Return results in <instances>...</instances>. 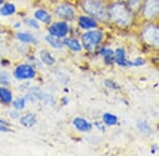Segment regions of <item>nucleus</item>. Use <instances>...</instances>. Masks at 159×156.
<instances>
[{
    "label": "nucleus",
    "mask_w": 159,
    "mask_h": 156,
    "mask_svg": "<svg viewBox=\"0 0 159 156\" xmlns=\"http://www.w3.org/2000/svg\"><path fill=\"white\" fill-rule=\"evenodd\" d=\"M109 21L118 27H129L134 19V13L129 10L127 4L123 1H117L107 6Z\"/></svg>",
    "instance_id": "nucleus-1"
},
{
    "label": "nucleus",
    "mask_w": 159,
    "mask_h": 156,
    "mask_svg": "<svg viewBox=\"0 0 159 156\" xmlns=\"http://www.w3.org/2000/svg\"><path fill=\"white\" fill-rule=\"evenodd\" d=\"M80 6L88 16H91L97 21H109L107 6L104 4L103 0H80Z\"/></svg>",
    "instance_id": "nucleus-2"
},
{
    "label": "nucleus",
    "mask_w": 159,
    "mask_h": 156,
    "mask_svg": "<svg viewBox=\"0 0 159 156\" xmlns=\"http://www.w3.org/2000/svg\"><path fill=\"white\" fill-rule=\"evenodd\" d=\"M104 33L100 30H89L82 35V45L88 52H93L103 41Z\"/></svg>",
    "instance_id": "nucleus-3"
},
{
    "label": "nucleus",
    "mask_w": 159,
    "mask_h": 156,
    "mask_svg": "<svg viewBox=\"0 0 159 156\" xmlns=\"http://www.w3.org/2000/svg\"><path fill=\"white\" fill-rule=\"evenodd\" d=\"M142 41L150 48H159V25L147 24L141 32Z\"/></svg>",
    "instance_id": "nucleus-4"
},
{
    "label": "nucleus",
    "mask_w": 159,
    "mask_h": 156,
    "mask_svg": "<svg viewBox=\"0 0 159 156\" xmlns=\"http://www.w3.org/2000/svg\"><path fill=\"white\" fill-rule=\"evenodd\" d=\"M13 75H14V78L16 80L25 81L34 79L37 76V72L34 66H32L29 63H21V65H18L14 69Z\"/></svg>",
    "instance_id": "nucleus-5"
},
{
    "label": "nucleus",
    "mask_w": 159,
    "mask_h": 156,
    "mask_svg": "<svg viewBox=\"0 0 159 156\" xmlns=\"http://www.w3.org/2000/svg\"><path fill=\"white\" fill-rule=\"evenodd\" d=\"M142 16L148 20L159 17V0H143L141 6Z\"/></svg>",
    "instance_id": "nucleus-6"
},
{
    "label": "nucleus",
    "mask_w": 159,
    "mask_h": 156,
    "mask_svg": "<svg viewBox=\"0 0 159 156\" xmlns=\"http://www.w3.org/2000/svg\"><path fill=\"white\" fill-rule=\"evenodd\" d=\"M54 15L64 21H72L75 18V10L70 4L61 3L54 9Z\"/></svg>",
    "instance_id": "nucleus-7"
},
{
    "label": "nucleus",
    "mask_w": 159,
    "mask_h": 156,
    "mask_svg": "<svg viewBox=\"0 0 159 156\" xmlns=\"http://www.w3.org/2000/svg\"><path fill=\"white\" fill-rule=\"evenodd\" d=\"M48 33L50 35L57 38H65L69 33V25L67 21L58 20L55 22H51V24L48 27Z\"/></svg>",
    "instance_id": "nucleus-8"
},
{
    "label": "nucleus",
    "mask_w": 159,
    "mask_h": 156,
    "mask_svg": "<svg viewBox=\"0 0 159 156\" xmlns=\"http://www.w3.org/2000/svg\"><path fill=\"white\" fill-rule=\"evenodd\" d=\"M78 25L82 30L89 31L98 27V21L94 18H92L91 16L82 15V16H79L78 18Z\"/></svg>",
    "instance_id": "nucleus-9"
},
{
    "label": "nucleus",
    "mask_w": 159,
    "mask_h": 156,
    "mask_svg": "<svg viewBox=\"0 0 159 156\" xmlns=\"http://www.w3.org/2000/svg\"><path fill=\"white\" fill-rule=\"evenodd\" d=\"M115 62L121 66H134V61L126 59V52L122 48L115 51Z\"/></svg>",
    "instance_id": "nucleus-10"
},
{
    "label": "nucleus",
    "mask_w": 159,
    "mask_h": 156,
    "mask_svg": "<svg viewBox=\"0 0 159 156\" xmlns=\"http://www.w3.org/2000/svg\"><path fill=\"white\" fill-rule=\"evenodd\" d=\"M72 124L78 131L80 132H90L92 130V124L87 119L83 117H75L72 120Z\"/></svg>",
    "instance_id": "nucleus-11"
},
{
    "label": "nucleus",
    "mask_w": 159,
    "mask_h": 156,
    "mask_svg": "<svg viewBox=\"0 0 159 156\" xmlns=\"http://www.w3.org/2000/svg\"><path fill=\"white\" fill-rule=\"evenodd\" d=\"M34 18L43 24H50L52 21V15L47 10L38 9L34 12Z\"/></svg>",
    "instance_id": "nucleus-12"
},
{
    "label": "nucleus",
    "mask_w": 159,
    "mask_h": 156,
    "mask_svg": "<svg viewBox=\"0 0 159 156\" xmlns=\"http://www.w3.org/2000/svg\"><path fill=\"white\" fill-rule=\"evenodd\" d=\"M0 102L3 106H9L13 102V93L7 86H0Z\"/></svg>",
    "instance_id": "nucleus-13"
},
{
    "label": "nucleus",
    "mask_w": 159,
    "mask_h": 156,
    "mask_svg": "<svg viewBox=\"0 0 159 156\" xmlns=\"http://www.w3.org/2000/svg\"><path fill=\"white\" fill-rule=\"evenodd\" d=\"M63 43H64V47H67L71 51H73V52H81L82 48H83L82 43L78 39H75V38L66 36L65 38H63Z\"/></svg>",
    "instance_id": "nucleus-14"
},
{
    "label": "nucleus",
    "mask_w": 159,
    "mask_h": 156,
    "mask_svg": "<svg viewBox=\"0 0 159 156\" xmlns=\"http://www.w3.org/2000/svg\"><path fill=\"white\" fill-rule=\"evenodd\" d=\"M16 38L21 41L22 43H27V44H36L38 42L36 36L31 34L29 32H19L16 34Z\"/></svg>",
    "instance_id": "nucleus-15"
},
{
    "label": "nucleus",
    "mask_w": 159,
    "mask_h": 156,
    "mask_svg": "<svg viewBox=\"0 0 159 156\" xmlns=\"http://www.w3.org/2000/svg\"><path fill=\"white\" fill-rule=\"evenodd\" d=\"M36 120H37L36 115H35L34 113H27V114H25L24 116L20 117L19 122L22 127L31 128L36 124Z\"/></svg>",
    "instance_id": "nucleus-16"
},
{
    "label": "nucleus",
    "mask_w": 159,
    "mask_h": 156,
    "mask_svg": "<svg viewBox=\"0 0 159 156\" xmlns=\"http://www.w3.org/2000/svg\"><path fill=\"white\" fill-rule=\"evenodd\" d=\"M16 6L12 2H4L1 6H0V16L9 17L12 16L16 13Z\"/></svg>",
    "instance_id": "nucleus-17"
},
{
    "label": "nucleus",
    "mask_w": 159,
    "mask_h": 156,
    "mask_svg": "<svg viewBox=\"0 0 159 156\" xmlns=\"http://www.w3.org/2000/svg\"><path fill=\"white\" fill-rule=\"evenodd\" d=\"M100 55L104 58L106 65H112L115 62V52L108 48H102L100 50Z\"/></svg>",
    "instance_id": "nucleus-18"
},
{
    "label": "nucleus",
    "mask_w": 159,
    "mask_h": 156,
    "mask_svg": "<svg viewBox=\"0 0 159 156\" xmlns=\"http://www.w3.org/2000/svg\"><path fill=\"white\" fill-rule=\"evenodd\" d=\"M39 58H40V60H42V62L43 63V65H49V66L54 65L55 62H56L55 58L53 57V56L51 55L48 51H45V50H43L39 52Z\"/></svg>",
    "instance_id": "nucleus-19"
},
{
    "label": "nucleus",
    "mask_w": 159,
    "mask_h": 156,
    "mask_svg": "<svg viewBox=\"0 0 159 156\" xmlns=\"http://www.w3.org/2000/svg\"><path fill=\"white\" fill-rule=\"evenodd\" d=\"M45 40L47 41L48 44H49L50 47L53 48H63V47H64L63 40H61V38L54 37V36H52V35H50V34L46 35Z\"/></svg>",
    "instance_id": "nucleus-20"
},
{
    "label": "nucleus",
    "mask_w": 159,
    "mask_h": 156,
    "mask_svg": "<svg viewBox=\"0 0 159 156\" xmlns=\"http://www.w3.org/2000/svg\"><path fill=\"white\" fill-rule=\"evenodd\" d=\"M102 120L106 126H115L118 124V117L111 113H104L102 116Z\"/></svg>",
    "instance_id": "nucleus-21"
},
{
    "label": "nucleus",
    "mask_w": 159,
    "mask_h": 156,
    "mask_svg": "<svg viewBox=\"0 0 159 156\" xmlns=\"http://www.w3.org/2000/svg\"><path fill=\"white\" fill-rule=\"evenodd\" d=\"M137 127H138V130L144 135H150L152 133V128L150 127V124H148L147 121H143V120H139L137 122Z\"/></svg>",
    "instance_id": "nucleus-22"
},
{
    "label": "nucleus",
    "mask_w": 159,
    "mask_h": 156,
    "mask_svg": "<svg viewBox=\"0 0 159 156\" xmlns=\"http://www.w3.org/2000/svg\"><path fill=\"white\" fill-rule=\"evenodd\" d=\"M142 2H143V0H127L125 3L127 4V6L129 7L130 11L133 13H135V12H138L141 9Z\"/></svg>",
    "instance_id": "nucleus-23"
},
{
    "label": "nucleus",
    "mask_w": 159,
    "mask_h": 156,
    "mask_svg": "<svg viewBox=\"0 0 159 156\" xmlns=\"http://www.w3.org/2000/svg\"><path fill=\"white\" fill-rule=\"evenodd\" d=\"M0 84L4 86H9L11 84V76L6 71L0 72Z\"/></svg>",
    "instance_id": "nucleus-24"
},
{
    "label": "nucleus",
    "mask_w": 159,
    "mask_h": 156,
    "mask_svg": "<svg viewBox=\"0 0 159 156\" xmlns=\"http://www.w3.org/2000/svg\"><path fill=\"white\" fill-rule=\"evenodd\" d=\"M25 101H27L25 97H19V98L13 100L12 104H13V107H14L15 110H18V111H20V110H24L25 109Z\"/></svg>",
    "instance_id": "nucleus-25"
},
{
    "label": "nucleus",
    "mask_w": 159,
    "mask_h": 156,
    "mask_svg": "<svg viewBox=\"0 0 159 156\" xmlns=\"http://www.w3.org/2000/svg\"><path fill=\"white\" fill-rule=\"evenodd\" d=\"M25 23L28 24V27H32V29L35 30H39L40 29V25H39V21H37L35 18H28L25 19Z\"/></svg>",
    "instance_id": "nucleus-26"
},
{
    "label": "nucleus",
    "mask_w": 159,
    "mask_h": 156,
    "mask_svg": "<svg viewBox=\"0 0 159 156\" xmlns=\"http://www.w3.org/2000/svg\"><path fill=\"white\" fill-rule=\"evenodd\" d=\"M104 83H105V86H106L107 88L112 89V90H119V89H120V86H118V84L115 82V81L110 80V79H107V80H105Z\"/></svg>",
    "instance_id": "nucleus-27"
},
{
    "label": "nucleus",
    "mask_w": 159,
    "mask_h": 156,
    "mask_svg": "<svg viewBox=\"0 0 159 156\" xmlns=\"http://www.w3.org/2000/svg\"><path fill=\"white\" fill-rule=\"evenodd\" d=\"M10 131H11L10 124L0 122V132H10Z\"/></svg>",
    "instance_id": "nucleus-28"
},
{
    "label": "nucleus",
    "mask_w": 159,
    "mask_h": 156,
    "mask_svg": "<svg viewBox=\"0 0 159 156\" xmlns=\"http://www.w3.org/2000/svg\"><path fill=\"white\" fill-rule=\"evenodd\" d=\"M10 116H11V118H13V119L20 118V114H19V112H18V110H14V111H11V112H10Z\"/></svg>",
    "instance_id": "nucleus-29"
},
{
    "label": "nucleus",
    "mask_w": 159,
    "mask_h": 156,
    "mask_svg": "<svg viewBox=\"0 0 159 156\" xmlns=\"http://www.w3.org/2000/svg\"><path fill=\"white\" fill-rule=\"evenodd\" d=\"M4 2H6V0H0V6H1L2 4L4 3Z\"/></svg>",
    "instance_id": "nucleus-30"
},
{
    "label": "nucleus",
    "mask_w": 159,
    "mask_h": 156,
    "mask_svg": "<svg viewBox=\"0 0 159 156\" xmlns=\"http://www.w3.org/2000/svg\"><path fill=\"white\" fill-rule=\"evenodd\" d=\"M118 1H123V2H126L127 0H118Z\"/></svg>",
    "instance_id": "nucleus-31"
}]
</instances>
